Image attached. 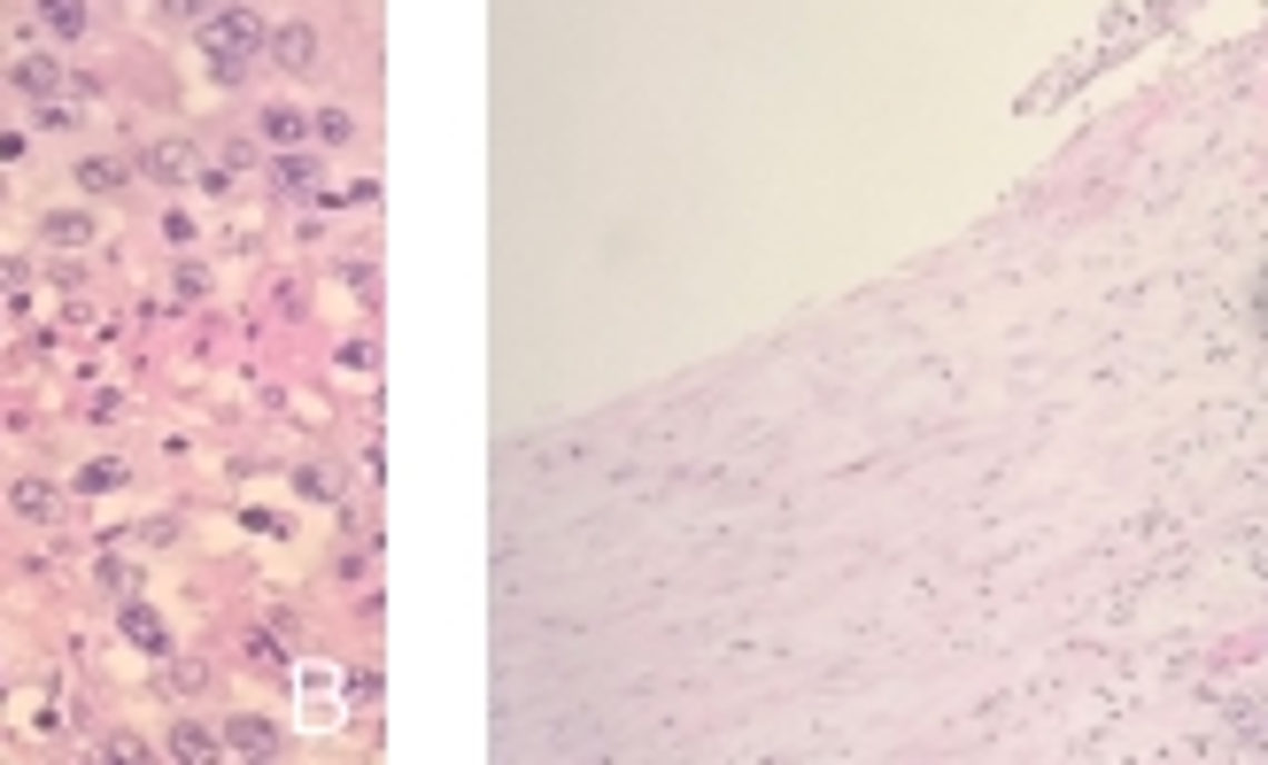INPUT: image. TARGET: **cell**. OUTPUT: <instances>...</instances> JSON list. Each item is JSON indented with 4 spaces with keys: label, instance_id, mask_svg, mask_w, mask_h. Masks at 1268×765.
I'll return each mask as SVG.
<instances>
[{
    "label": "cell",
    "instance_id": "cell-1",
    "mask_svg": "<svg viewBox=\"0 0 1268 765\" xmlns=\"http://www.w3.org/2000/svg\"><path fill=\"white\" fill-rule=\"evenodd\" d=\"M264 47H271V31H264L256 8H209V16H201V54H209V62L232 70V62L264 54Z\"/></svg>",
    "mask_w": 1268,
    "mask_h": 765
},
{
    "label": "cell",
    "instance_id": "cell-2",
    "mask_svg": "<svg viewBox=\"0 0 1268 765\" xmlns=\"http://www.w3.org/2000/svg\"><path fill=\"white\" fill-rule=\"evenodd\" d=\"M271 62L279 70H317V31L310 23H279L271 31Z\"/></svg>",
    "mask_w": 1268,
    "mask_h": 765
},
{
    "label": "cell",
    "instance_id": "cell-3",
    "mask_svg": "<svg viewBox=\"0 0 1268 765\" xmlns=\"http://www.w3.org/2000/svg\"><path fill=\"white\" fill-rule=\"evenodd\" d=\"M225 743H232L240 758H264V751L279 743V727H271V719H232V727H225Z\"/></svg>",
    "mask_w": 1268,
    "mask_h": 765
},
{
    "label": "cell",
    "instance_id": "cell-4",
    "mask_svg": "<svg viewBox=\"0 0 1268 765\" xmlns=\"http://www.w3.org/2000/svg\"><path fill=\"white\" fill-rule=\"evenodd\" d=\"M78 186H86V193H125V162L93 155V162H78Z\"/></svg>",
    "mask_w": 1268,
    "mask_h": 765
},
{
    "label": "cell",
    "instance_id": "cell-5",
    "mask_svg": "<svg viewBox=\"0 0 1268 765\" xmlns=\"http://www.w3.org/2000/svg\"><path fill=\"white\" fill-rule=\"evenodd\" d=\"M148 170H156V178H186V170H194V148H186V140H156V148H148Z\"/></svg>",
    "mask_w": 1268,
    "mask_h": 765
},
{
    "label": "cell",
    "instance_id": "cell-6",
    "mask_svg": "<svg viewBox=\"0 0 1268 765\" xmlns=\"http://www.w3.org/2000/svg\"><path fill=\"white\" fill-rule=\"evenodd\" d=\"M264 132H271L279 148H303V140H310V117H303V109H271V117H264Z\"/></svg>",
    "mask_w": 1268,
    "mask_h": 765
},
{
    "label": "cell",
    "instance_id": "cell-7",
    "mask_svg": "<svg viewBox=\"0 0 1268 765\" xmlns=\"http://www.w3.org/2000/svg\"><path fill=\"white\" fill-rule=\"evenodd\" d=\"M47 240H55V248H86V240H93V217H62V209H55V217H47Z\"/></svg>",
    "mask_w": 1268,
    "mask_h": 765
},
{
    "label": "cell",
    "instance_id": "cell-8",
    "mask_svg": "<svg viewBox=\"0 0 1268 765\" xmlns=\"http://www.w3.org/2000/svg\"><path fill=\"white\" fill-rule=\"evenodd\" d=\"M39 16H47L62 39H78V31H86V0H39Z\"/></svg>",
    "mask_w": 1268,
    "mask_h": 765
},
{
    "label": "cell",
    "instance_id": "cell-9",
    "mask_svg": "<svg viewBox=\"0 0 1268 765\" xmlns=\"http://www.w3.org/2000/svg\"><path fill=\"white\" fill-rule=\"evenodd\" d=\"M8 78H16V86H31V93H55V62H39V54H23Z\"/></svg>",
    "mask_w": 1268,
    "mask_h": 765
},
{
    "label": "cell",
    "instance_id": "cell-10",
    "mask_svg": "<svg viewBox=\"0 0 1268 765\" xmlns=\"http://www.w3.org/2000/svg\"><path fill=\"white\" fill-rule=\"evenodd\" d=\"M125 634H132L140 649H162V626H156V612H148V604H132V612H125Z\"/></svg>",
    "mask_w": 1268,
    "mask_h": 765
},
{
    "label": "cell",
    "instance_id": "cell-11",
    "mask_svg": "<svg viewBox=\"0 0 1268 765\" xmlns=\"http://www.w3.org/2000/svg\"><path fill=\"white\" fill-rule=\"evenodd\" d=\"M348 132H356L348 109H325V117H317V140H325V148H348Z\"/></svg>",
    "mask_w": 1268,
    "mask_h": 765
},
{
    "label": "cell",
    "instance_id": "cell-12",
    "mask_svg": "<svg viewBox=\"0 0 1268 765\" xmlns=\"http://www.w3.org/2000/svg\"><path fill=\"white\" fill-rule=\"evenodd\" d=\"M279 186H287V193H317V170L310 162H279Z\"/></svg>",
    "mask_w": 1268,
    "mask_h": 765
},
{
    "label": "cell",
    "instance_id": "cell-13",
    "mask_svg": "<svg viewBox=\"0 0 1268 765\" xmlns=\"http://www.w3.org/2000/svg\"><path fill=\"white\" fill-rule=\"evenodd\" d=\"M303 495H317V503H333V471H325V464H303Z\"/></svg>",
    "mask_w": 1268,
    "mask_h": 765
},
{
    "label": "cell",
    "instance_id": "cell-14",
    "mask_svg": "<svg viewBox=\"0 0 1268 765\" xmlns=\"http://www.w3.org/2000/svg\"><path fill=\"white\" fill-rule=\"evenodd\" d=\"M117 479H125V464H86L78 471V487H117Z\"/></svg>",
    "mask_w": 1268,
    "mask_h": 765
},
{
    "label": "cell",
    "instance_id": "cell-15",
    "mask_svg": "<svg viewBox=\"0 0 1268 765\" xmlns=\"http://www.w3.org/2000/svg\"><path fill=\"white\" fill-rule=\"evenodd\" d=\"M209 751H217V743H209L201 727H178V758H209Z\"/></svg>",
    "mask_w": 1268,
    "mask_h": 765
},
{
    "label": "cell",
    "instance_id": "cell-16",
    "mask_svg": "<svg viewBox=\"0 0 1268 765\" xmlns=\"http://www.w3.org/2000/svg\"><path fill=\"white\" fill-rule=\"evenodd\" d=\"M162 8H170L178 23H201V16H209V0H162Z\"/></svg>",
    "mask_w": 1268,
    "mask_h": 765
}]
</instances>
